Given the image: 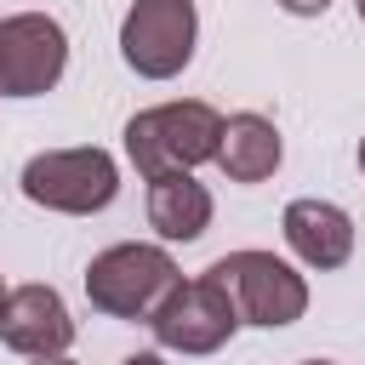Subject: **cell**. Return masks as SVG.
Returning a JSON list of instances; mask_svg holds the SVG:
<instances>
[{"label": "cell", "instance_id": "2", "mask_svg": "<svg viewBox=\"0 0 365 365\" xmlns=\"http://www.w3.org/2000/svg\"><path fill=\"white\" fill-rule=\"evenodd\" d=\"M177 257L165 245H143V240H125V245H108L91 257L86 268V302L108 319H148L165 291L177 285Z\"/></svg>", "mask_w": 365, "mask_h": 365}, {"label": "cell", "instance_id": "5", "mask_svg": "<svg viewBox=\"0 0 365 365\" xmlns=\"http://www.w3.org/2000/svg\"><path fill=\"white\" fill-rule=\"evenodd\" d=\"M194 40H200L194 0H137L120 23V57L143 80L182 74L188 57H194Z\"/></svg>", "mask_w": 365, "mask_h": 365}, {"label": "cell", "instance_id": "17", "mask_svg": "<svg viewBox=\"0 0 365 365\" xmlns=\"http://www.w3.org/2000/svg\"><path fill=\"white\" fill-rule=\"evenodd\" d=\"M0 314H6V285H0Z\"/></svg>", "mask_w": 365, "mask_h": 365}, {"label": "cell", "instance_id": "3", "mask_svg": "<svg viewBox=\"0 0 365 365\" xmlns=\"http://www.w3.org/2000/svg\"><path fill=\"white\" fill-rule=\"evenodd\" d=\"M205 274L228 291L240 325L279 331V325H297V319L308 314V279H302L285 257H274V251H228V257H217Z\"/></svg>", "mask_w": 365, "mask_h": 365}, {"label": "cell", "instance_id": "15", "mask_svg": "<svg viewBox=\"0 0 365 365\" xmlns=\"http://www.w3.org/2000/svg\"><path fill=\"white\" fill-rule=\"evenodd\" d=\"M354 11H359V23H365V0H354Z\"/></svg>", "mask_w": 365, "mask_h": 365}, {"label": "cell", "instance_id": "7", "mask_svg": "<svg viewBox=\"0 0 365 365\" xmlns=\"http://www.w3.org/2000/svg\"><path fill=\"white\" fill-rule=\"evenodd\" d=\"M68 68V34L46 11L0 17V97H40Z\"/></svg>", "mask_w": 365, "mask_h": 365}, {"label": "cell", "instance_id": "1", "mask_svg": "<svg viewBox=\"0 0 365 365\" xmlns=\"http://www.w3.org/2000/svg\"><path fill=\"white\" fill-rule=\"evenodd\" d=\"M217 137H222V114L200 97L182 103H154L143 114L125 120V154L143 177H165V171H194L205 160H217Z\"/></svg>", "mask_w": 365, "mask_h": 365}, {"label": "cell", "instance_id": "4", "mask_svg": "<svg viewBox=\"0 0 365 365\" xmlns=\"http://www.w3.org/2000/svg\"><path fill=\"white\" fill-rule=\"evenodd\" d=\"M23 194L46 211L63 217H91L103 205H114L120 194V165L108 148H46L23 165Z\"/></svg>", "mask_w": 365, "mask_h": 365}, {"label": "cell", "instance_id": "13", "mask_svg": "<svg viewBox=\"0 0 365 365\" xmlns=\"http://www.w3.org/2000/svg\"><path fill=\"white\" fill-rule=\"evenodd\" d=\"M120 365H165L160 354H131V359H120Z\"/></svg>", "mask_w": 365, "mask_h": 365}, {"label": "cell", "instance_id": "6", "mask_svg": "<svg viewBox=\"0 0 365 365\" xmlns=\"http://www.w3.org/2000/svg\"><path fill=\"white\" fill-rule=\"evenodd\" d=\"M148 331L171 354H217L240 331V314H234L228 291L211 274H200V279H177L165 291V302L148 314Z\"/></svg>", "mask_w": 365, "mask_h": 365}, {"label": "cell", "instance_id": "11", "mask_svg": "<svg viewBox=\"0 0 365 365\" xmlns=\"http://www.w3.org/2000/svg\"><path fill=\"white\" fill-rule=\"evenodd\" d=\"M148 222L160 240L171 245H188L211 228V188L194 182V171H165V177H148Z\"/></svg>", "mask_w": 365, "mask_h": 365}, {"label": "cell", "instance_id": "14", "mask_svg": "<svg viewBox=\"0 0 365 365\" xmlns=\"http://www.w3.org/2000/svg\"><path fill=\"white\" fill-rule=\"evenodd\" d=\"M34 365H74V359H68V354H57V359H34Z\"/></svg>", "mask_w": 365, "mask_h": 365}, {"label": "cell", "instance_id": "10", "mask_svg": "<svg viewBox=\"0 0 365 365\" xmlns=\"http://www.w3.org/2000/svg\"><path fill=\"white\" fill-rule=\"evenodd\" d=\"M285 160V143H279V125L268 114H228L222 120V137H217V165L228 182H268Z\"/></svg>", "mask_w": 365, "mask_h": 365}, {"label": "cell", "instance_id": "16", "mask_svg": "<svg viewBox=\"0 0 365 365\" xmlns=\"http://www.w3.org/2000/svg\"><path fill=\"white\" fill-rule=\"evenodd\" d=\"M359 171H365V137H359Z\"/></svg>", "mask_w": 365, "mask_h": 365}, {"label": "cell", "instance_id": "9", "mask_svg": "<svg viewBox=\"0 0 365 365\" xmlns=\"http://www.w3.org/2000/svg\"><path fill=\"white\" fill-rule=\"evenodd\" d=\"M279 228H285V245L297 251L302 268L325 274V268H342L354 257V217L331 200H291Z\"/></svg>", "mask_w": 365, "mask_h": 365}, {"label": "cell", "instance_id": "8", "mask_svg": "<svg viewBox=\"0 0 365 365\" xmlns=\"http://www.w3.org/2000/svg\"><path fill=\"white\" fill-rule=\"evenodd\" d=\"M0 342L23 359H57L74 342V319L68 302L51 285H17L6 291V314H0Z\"/></svg>", "mask_w": 365, "mask_h": 365}, {"label": "cell", "instance_id": "18", "mask_svg": "<svg viewBox=\"0 0 365 365\" xmlns=\"http://www.w3.org/2000/svg\"><path fill=\"white\" fill-rule=\"evenodd\" d=\"M302 365H331V359H302Z\"/></svg>", "mask_w": 365, "mask_h": 365}, {"label": "cell", "instance_id": "12", "mask_svg": "<svg viewBox=\"0 0 365 365\" xmlns=\"http://www.w3.org/2000/svg\"><path fill=\"white\" fill-rule=\"evenodd\" d=\"M274 6H285L291 17H325V6H331V0H274Z\"/></svg>", "mask_w": 365, "mask_h": 365}]
</instances>
